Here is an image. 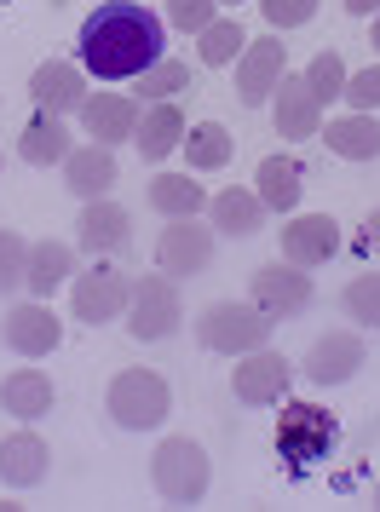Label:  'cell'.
<instances>
[{
  "label": "cell",
  "mask_w": 380,
  "mask_h": 512,
  "mask_svg": "<svg viewBox=\"0 0 380 512\" xmlns=\"http://www.w3.org/2000/svg\"><path fill=\"white\" fill-rule=\"evenodd\" d=\"M75 47H81V70H93L98 81H127L162 64L167 18H156L139 0H104L98 12H87Z\"/></svg>",
  "instance_id": "6da1fadb"
},
{
  "label": "cell",
  "mask_w": 380,
  "mask_h": 512,
  "mask_svg": "<svg viewBox=\"0 0 380 512\" xmlns=\"http://www.w3.org/2000/svg\"><path fill=\"white\" fill-rule=\"evenodd\" d=\"M150 484L162 501L173 507H196L208 484H214V466H208V449L196 438H162L156 443V455H150Z\"/></svg>",
  "instance_id": "7a4b0ae2"
},
{
  "label": "cell",
  "mask_w": 380,
  "mask_h": 512,
  "mask_svg": "<svg viewBox=\"0 0 380 512\" xmlns=\"http://www.w3.org/2000/svg\"><path fill=\"white\" fill-rule=\"evenodd\" d=\"M104 409L127 432H150V426H162L173 415V392H167V380L156 369H121L110 380V392H104Z\"/></svg>",
  "instance_id": "3957f363"
},
{
  "label": "cell",
  "mask_w": 380,
  "mask_h": 512,
  "mask_svg": "<svg viewBox=\"0 0 380 512\" xmlns=\"http://www.w3.org/2000/svg\"><path fill=\"white\" fill-rule=\"evenodd\" d=\"M196 340H202L208 351H219V357H248V351L271 346V317H265L254 300L248 305L219 300V305H208V311L196 317Z\"/></svg>",
  "instance_id": "277c9868"
},
{
  "label": "cell",
  "mask_w": 380,
  "mask_h": 512,
  "mask_svg": "<svg viewBox=\"0 0 380 512\" xmlns=\"http://www.w3.org/2000/svg\"><path fill=\"white\" fill-rule=\"evenodd\" d=\"M179 323H185V300H179V288H173L167 271L162 277L133 282V294H127V334H133V340L156 346V340H167Z\"/></svg>",
  "instance_id": "5b68a950"
},
{
  "label": "cell",
  "mask_w": 380,
  "mask_h": 512,
  "mask_svg": "<svg viewBox=\"0 0 380 512\" xmlns=\"http://www.w3.org/2000/svg\"><path fill=\"white\" fill-rule=\"evenodd\" d=\"M334 443H340V426H334V415L317 409V403H288L283 420H277V455L294 461V466L329 461Z\"/></svg>",
  "instance_id": "8992f818"
},
{
  "label": "cell",
  "mask_w": 380,
  "mask_h": 512,
  "mask_svg": "<svg viewBox=\"0 0 380 512\" xmlns=\"http://www.w3.org/2000/svg\"><path fill=\"white\" fill-rule=\"evenodd\" d=\"M248 294H254V305L271 323H283V317H300L311 305V277L300 265H288V259H271V265H260L248 277Z\"/></svg>",
  "instance_id": "52a82bcc"
},
{
  "label": "cell",
  "mask_w": 380,
  "mask_h": 512,
  "mask_svg": "<svg viewBox=\"0 0 380 512\" xmlns=\"http://www.w3.org/2000/svg\"><path fill=\"white\" fill-rule=\"evenodd\" d=\"M288 374H294V363H288L283 351H248V357H237V374H231V392H237V403H248V409H271V403H283L288 397Z\"/></svg>",
  "instance_id": "ba28073f"
},
{
  "label": "cell",
  "mask_w": 380,
  "mask_h": 512,
  "mask_svg": "<svg viewBox=\"0 0 380 512\" xmlns=\"http://www.w3.org/2000/svg\"><path fill=\"white\" fill-rule=\"evenodd\" d=\"M283 58H288V47L277 41V35H265V41H248L242 47V58H237V98L248 104V110H260L265 98L283 87Z\"/></svg>",
  "instance_id": "9c48e42d"
},
{
  "label": "cell",
  "mask_w": 380,
  "mask_h": 512,
  "mask_svg": "<svg viewBox=\"0 0 380 512\" xmlns=\"http://www.w3.org/2000/svg\"><path fill=\"white\" fill-rule=\"evenodd\" d=\"M127 294H133V282L121 277L116 265H93L87 277H75V294H70V305H75V317L81 323H116L121 311H127Z\"/></svg>",
  "instance_id": "30bf717a"
},
{
  "label": "cell",
  "mask_w": 380,
  "mask_h": 512,
  "mask_svg": "<svg viewBox=\"0 0 380 512\" xmlns=\"http://www.w3.org/2000/svg\"><path fill=\"white\" fill-rule=\"evenodd\" d=\"M208 259H214V231L208 225L167 219L162 242H156V265H162L167 277H196V271H208Z\"/></svg>",
  "instance_id": "8fae6325"
},
{
  "label": "cell",
  "mask_w": 380,
  "mask_h": 512,
  "mask_svg": "<svg viewBox=\"0 0 380 512\" xmlns=\"http://www.w3.org/2000/svg\"><path fill=\"white\" fill-rule=\"evenodd\" d=\"M363 363H369V346H363V334H352V328H334V334H323V340L311 346L306 380H311V386H346V380H352Z\"/></svg>",
  "instance_id": "7c38bea8"
},
{
  "label": "cell",
  "mask_w": 380,
  "mask_h": 512,
  "mask_svg": "<svg viewBox=\"0 0 380 512\" xmlns=\"http://www.w3.org/2000/svg\"><path fill=\"white\" fill-rule=\"evenodd\" d=\"M0 334H6V346L18 351V357H47V351H58V340H64V323L52 317L47 300H24V305L6 311Z\"/></svg>",
  "instance_id": "4fadbf2b"
},
{
  "label": "cell",
  "mask_w": 380,
  "mask_h": 512,
  "mask_svg": "<svg viewBox=\"0 0 380 512\" xmlns=\"http://www.w3.org/2000/svg\"><path fill=\"white\" fill-rule=\"evenodd\" d=\"M340 254V225H334L329 213H294L283 225V259L288 265H300V271H311V265H323V259Z\"/></svg>",
  "instance_id": "5bb4252c"
},
{
  "label": "cell",
  "mask_w": 380,
  "mask_h": 512,
  "mask_svg": "<svg viewBox=\"0 0 380 512\" xmlns=\"http://www.w3.org/2000/svg\"><path fill=\"white\" fill-rule=\"evenodd\" d=\"M271 98H277L271 104V121H277L283 139H317L323 133V98L311 93L306 75H283V87Z\"/></svg>",
  "instance_id": "9a60e30c"
},
{
  "label": "cell",
  "mask_w": 380,
  "mask_h": 512,
  "mask_svg": "<svg viewBox=\"0 0 380 512\" xmlns=\"http://www.w3.org/2000/svg\"><path fill=\"white\" fill-rule=\"evenodd\" d=\"M29 98L41 110H52V116H70V110L87 104V75H81V64L52 58V64H41V70L29 75Z\"/></svg>",
  "instance_id": "2e32d148"
},
{
  "label": "cell",
  "mask_w": 380,
  "mask_h": 512,
  "mask_svg": "<svg viewBox=\"0 0 380 512\" xmlns=\"http://www.w3.org/2000/svg\"><path fill=\"white\" fill-rule=\"evenodd\" d=\"M116 185V150L110 144H81L64 156V190L81 196V202H98V196H110Z\"/></svg>",
  "instance_id": "e0dca14e"
},
{
  "label": "cell",
  "mask_w": 380,
  "mask_h": 512,
  "mask_svg": "<svg viewBox=\"0 0 380 512\" xmlns=\"http://www.w3.org/2000/svg\"><path fill=\"white\" fill-rule=\"evenodd\" d=\"M81 127H87V139L93 144H121L139 133V104L121 93H87L81 104Z\"/></svg>",
  "instance_id": "ac0fdd59"
},
{
  "label": "cell",
  "mask_w": 380,
  "mask_h": 512,
  "mask_svg": "<svg viewBox=\"0 0 380 512\" xmlns=\"http://www.w3.org/2000/svg\"><path fill=\"white\" fill-rule=\"evenodd\" d=\"M47 466H52V449L35 432H12L0 443V484L6 489H35L47 478Z\"/></svg>",
  "instance_id": "d6986e66"
},
{
  "label": "cell",
  "mask_w": 380,
  "mask_h": 512,
  "mask_svg": "<svg viewBox=\"0 0 380 512\" xmlns=\"http://www.w3.org/2000/svg\"><path fill=\"white\" fill-rule=\"evenodd\" d=\"M81 242L93 248V254H127L133 248V219H127V208H116L110 196H98V202H87V213H81Z\"/></svg>",
  "instance_id": "ffe728a7"
},
{
  "label": "cell",
  "mask_w": 380,
  "mask_h": 512,
  "mask_svg": "<svg viewBox=\"0 0 380 512\" xmlns=\"http://www.w3.org/2000/svg\"><path fill=\"white\" fill-rule=\"evenodd\" d=\"M70 150H75L70 127H64V116H52V110H35L29 127L18 133V156H24L29 167H52V162H64Z\"/></svg>",
  "instance_id": "44dd1931"
},
{
  "label": "cell",
  "mask_w": 380,
  "mask_h": 512,
  "mask_svg": "<svg viewBox=\"0 0 380 512\" xmlns=\"http://www.w3.org/2000/svg\"><path fill=\"white\" fill-rule=\"evenodd\" d=\"M144 162H167L179 144H185V116H179V104L162 98V104H150V116L139 121V133H133Z\"/></svg>",
  "instance_id": "7402d4cb"
},
{
  "label": "cell",
  "mask_w": 380,
  "mask_h": 512,
  "mask_svg": "<svg viewBox=\"0 0 380 512\" xmlns=\"http://www.w3.org/2000/svg\"><path fill=\"white\" fill-rule=\"evenodd\" d=\"M0 409L18 420H41L52 415V380L41 369H12L0 380Z\"/></svg>",
  "instance_id": "603a6c76"
},
{
  "label": "cell",
  "mask_w": 380,
  "mask_h": 512,
  "mask_svg": "<svg viewBox=\"0 0 380 512\" xmlns=\"http://www.w3.org/2000/svg\"><path fill=\"white\" fill-rule=\"evenodd\" d=\"M300 179H306V173H300V162H294V156H265L260 162V179H254V196H260L265 202V213H294L300 208Z\"/></svg>",
  "instance_id": "cb8c5ba5"
},
{
  "label": "cell",
  "mask_w": 380,
  "mask_h": 512,
  "mask_svg": "<svg viewBox=\"0 0 380 512\" xmlns=\"http://www.w3.org/2000/svg\"><path fill=\"white\" fill-rule=\"evenodd\" d=\"M75 277V254L64 248V242H29V277H24V288L35 294V300H52V288L58 282H70Z\"/></svg>",
  "instance_id": "d4e9b609"
},
{
  "label": "cell",
  "mask_w": 380,
  "mask_h": 512,
  "mask_svg": "<svg viewBox=\"0 0 380 512\" xmlns=\"http://www.w3.org/2000/svg\"><path fill=\"white\" fill-rule=\"evenodd\" d=\"M208 219H214V231H225V236H254L265 225V202L254 190H219L214 202H208Z\"/></svg>",
  "instance_id": "484cf974"
},
{
  "label": "cell",
  "mask_w": 380,
  "mask_h": 512,
  "mask_svg": "<svg viewBox=\"0 0 380 512\" xmlns=\"http://www.w3.org/2000/svg\"><path fill=\"white\" fill-rule=\"evenodd\" d=\"M329 150L346 162H380V121L375 116H340L329 121Z\"/></svg>",
  "instance_id": "4316f807"
},
{
  "label": "cell",
  "mask_w": 380,
  "mask_h": 512,
  "mask_svg": "<svg viewBox=\"0 0 380 512\" xmlns=\"http://www.w3.org/2000/svg\"><path fill=\"white\" fill-rule=\"evenodd\" d=\"M150 208L162 219H196L208 208V196H202V185H190V173H156L150 179Z\"/></svg>",
  "instance_id": "83f0119b"
},
{
  "label": "cell",
  "mask_w": 380,
  "mask_h": 512,
  "mask_svg": "<svg viewBox=\"0 0 380 512\" xmlns=\"http://www.w3.org/2000/svg\"><path fill=\"white\" fill-rule=\"evenodd\" d=\"M231 150H237V139L225 133V121H196V127H185V156L196 173H214V167L231 162Z\"/></svg>",
  "instance_id": "f1b7e54d"
},
{
  "label": "cell",
  "mask_w": 380,
  "mask_h": 512,
  "mask_svg": "<svg viewBox=\"0 0 380 512\" xmlns=\"http://www.w3.org/2000/svg\"><path fill=\"white\" fill-rule=\"evenodd\" d=\"M242 47H248V41H242V24L237 18H214V24L202 29V64H208V70H225V64H237L242 58Z\"/></svg>",
  "instance_id": "f546056e"
},
{
  "label": "cell",
  "mask_w": 380,
  "mask_h": 512,
  "mask_svg": "<svg viewBox=\"0 0 380 512\" xmlns=\"http://www.w3.org/2000/svg\"><path fill=\"white\" fill-rule=\"evenodd\" d=\"M340 305H346L352 323L380 328V277H352L346 282V294H340Z\"/></svg>",
  "instance_id": "4dcf8cb0"
},
{
  "label": "cell",
  "mask_w": 380,
  "mask_h": 512,
  "mask_svg": "<svg viewBox=\"0 0 380 512\" xmlns=\"http://www.w3.org/2000/svg\"><path fill=\"white\" fill-rule=\"evenodd\" d=\"M185 87H190V64H179V58L150 64V70H144V81H139V93L156 98V104H162V98H173V93H185Z\"/></svg>",
  "instance_id": "1f68e13d"
},
{
  "label": "cell",
  "mask_w": 380,
  "mask_h": 512,
  "mask_svg": "<svg viewBox=\"0 0 380 512\" xmlns=\"http://www.w3.org/2000/svg\"><path fill=\"white\" fill-rule=\"evenodd\" d=\"M24 277H29V242L18 231H0V294L24 288Z\"/></svg>",
  "instance_id": "d6a6232c"
},
{
  "label": "cell",
  "mask_w": 380,
  "mask_h": 512,
  "mask_svg": "<svg viewBox=\"0 0 380 512\" xmlns=\"http://www.w3.org/2000/svg\"><path fill=\"white\" fill-rule=\"evenodd\" d=\"M306 81H311V93L323 98V104L346 93V64H340V52H317V58L306 64Z\"/></svg>",
  "instance_id": "836d02e7"
},
{
  "label": "cell",
  "mask_w": 380,
  "mask_h": 512,
  "mask_svg": "<svg viewBox=\"0 0 380 512\" xmlns=\"http://www.w3.org/2000/svg\"><path fill=\"white\" fill-rule=\"evenodd\" d=\"M173 29H190V35H202V29L219 18V0H167V12H162Z\"/></svg>",
  "instance_id": "e575fe53"
},
{
  "label": "cell",
  "mask_w": 380,
  "mask_h": 512,
  "mask_svg": "<svg viewBox=\"0 0 380 512\" xmlns=\"http://www.w3.org/2000/svg\"><path fill=\"white\" fill-rule=\"evenodd\" d=\"M260 12L271 29H300L317 18V0H260Z\"/></svg>",
  "instance_id": "d590c367"
},
{
  "label": "cell",
  "mask_w": 380,
  "mask_h": 512,
  "mask_svg": "<svg viewBox=\"0 0 380 512\" xmlns=\"http://www.w3.org/2000/svg\"><path fill=\"white\" fill-rule=\"evenodd\" d=\"M340 98H346L352 110H363V116H369V110H380V64L346 75V93H340Z\"/></svg>",
  "instance_id": "8d00e7d4"
},
{
  "label": "cell",
  "mask_w": 380,
  "mask_h": 512,
  "mask_svg": "<svg viewBox=\"0 0 380 512\" xmlns=\"http://www.w3.org/2000/svg\"><path fill=\"white\" fill-rule=\"evenodd\" d=\"M363 248H369V254H380V208L363 219Z\"/></svg>",
  "instance_id": "74e56055"
},
{
  "label": "cell",
  "mask_w": 380,
  "mask_h": 512,
  "mask_svg": "<svg viewBox=\"0 0 380 512\" xmlns=\"http://www.w3.org/2000/svg\"><path fill=\"white\" fill-rule=\"evenodd\" d=\"M346 12H352V18H375L380 0H346Z\"/></svg>",
  "instance_id": "f35d334b"
},
{
  "label": "cell",
  "mask_w": 380,
  "mask_h": 512,
  "mask_svg": "<svg viewBox=\"0 0 380 512\" xmlns=\"http://www.w3.org/2000/svg\"><path fill=\"white\" fill-rule=\"evenodd\" d=\"M369 47H375V52H380V12H375V41H369Z\"/></svg>",
  "instance_id": "ab89813d"
},
{
  "label": "cell",
  "mask_w": 380,
  "mask_h": 512,
  "mask_svg": "<svg viewBox=\"0 0 380 512\" xmlns=\"http://www.w3.org/2000/svg\"><path fill=\"white\" fill-rule=\"evenodd\" d=\"M375 507H380V484H375Z\"/></svg>",
  "instance_id": "60d3db41"
},
{
  "label": "cell",
  "mask_w": 380,
  "mask_h": 512,
  "mask_svg": "<svg viewBox=\"0 0 380 512\" xmlns=\"http://www.w3.org/2000/svg\"><path fill=\"white\" fill-rule=\"evenodd\" d=\"M219 6H237V0H219Z\"/></svg>",
  "instance_id": "b9f144b4"
}]
</instances>
